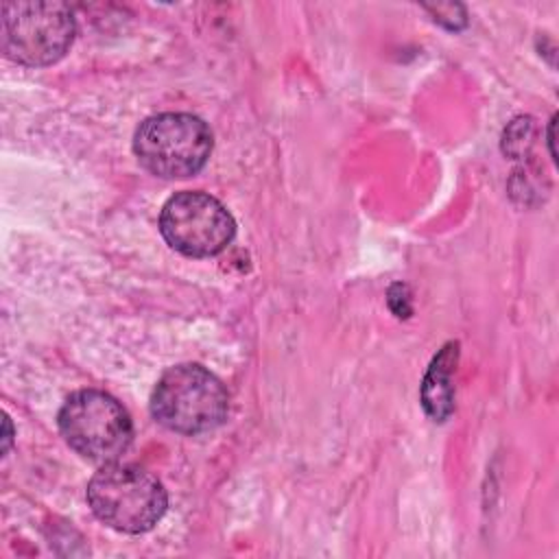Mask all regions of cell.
Returning <instances> with one entry per match:
<instances>
[{"label":"cell","mask_w":559,"mask_h":559,"mask_svg":"<svg viewBox=\"0 0 559 559\" xmlns=\"http://www.w3.org/2000/svg\"><path fill=\"white\" fill-rule=\"evenodd\" d=\"M229 395L223 382L205 367L188 362L168 369L151 395L153 417L168 430L199 435L227 417Z\"/></svg>","instance_id":"1"},{"label":"cell","mask_w":559,"mask_h":559,"mask_svg":"<svg viewBox=\"0 0 559 559\" xmlns=\"http://www.w3.org/2000/svg\"><path fill=\"white\" fill-rule=\"evenodd\" d=\"M87 502L107 526L122 533H144L162 520L166 491L153 474L135 465L105 463L87 485Z\"/></svg>","instance_id":"2"},{"label":"cell","mask_w":559,"mask_h":559,"mask_svg":"<svg viewBox=\"0 0 559 559\" xmlns=\"http://www.w3.org/2000/svg\"><path fill=\"white\" fill-rule=\"evenodd\" d=\"M59 430L74 452L96 463H116L133 439L129 413L116 397L96 389L76 391L63 402Z\"/></svg>","instance_id":"3"},{"label":"cell","mask_w":559,"mask_h":559,"mask_svg":"<svg viewBox=\"0 0 559 559\" xmlns=\"http://www.w3.org/2000/svg\"><path fill=\"white\" fill-rule=\"evenodd\" d=\"M210 127L192 114H159L146 118L133 138L140 164L166 179L199 173L212 153Z\"/></svg>","instance_id":"4"},{"label":"cell","mask_w":559,"mask_h":559,"mask_svg":"<svg viewBox=\"0 0 559 559\" xmlns=\"http://www.w3.org/2000/svg\"><path fill=\"white\" fill-rule=\"evenodd\" d=\"M2 50L24 66H50L72 46L76 22L63 2H4Z\"/></svg>","instance_id":"5"},{"label":"cell","mask_w":559,"mask_h":559,"mask_svg":"<svg viewBox=\"0 0 559 559\" xmlns=\"http://www.w3.org/2000/svg\"><path fill=\"white\" fill-rule=\"evenodd\" d=\"M159 229L175 251L190 258H210L231 242L236 223L218 199L186 190L166 201Z\"/></svg>","instance_id":"6"},{"label":"cell","mask_w":559,"mask_h":559,"mask_svg":"<svg viewBox=\"0 0 559 559\" xmlns=\"http://www.w3.org/2000/svg\"><path fill=\"white\" fill-rule=\"evenodd\" d=\"M459 345H445L428 367V373L421 384V404L435 421H445L454 408V386H452V367L456 365Z\"/></svg>","instance_id":"7"},{"label":"cell","mask_w":559,"mask_h":559,"mask_svg":"<svg viewBox=\"0 0 559 559\" xmlns=\"http://www.w3.org/2000/svg\"><path fill=\"white\" fill-rule=\"evenodd\" d=\"M533 146V124L528 118H518L504 131V151L513 157H522Z\"/></svg>","instance_id":"8"}]
</instances>
